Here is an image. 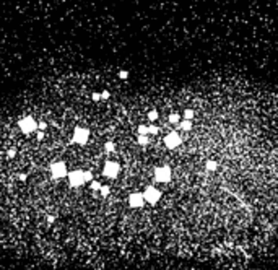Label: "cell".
<instances>
[{"instance_id":"obj_1","label":"cell","mask_w":278,"mask_h":270,"mask_svg":"<svg viewBox=\"0 0 278 270\" xmlns=\"http://www.w3.org/2000/svg\"><path fill=\"white\" fill-rule=\"evenodd\" d=\"M142 194H143L145 202L150 204V205H156L158 202L161 200V197H163V192H161L158 187H153V186H148Z\"/></svg>"},{"instance_id":"obj_2","label":"cell","mask_w":278,"mask_h":270,"mask_svg":"<svg viewBox=\"0 0 278 270\" xmlns=\"http://www.w3.org/2000/svg\"><path fill=\"white\" fill-rule=\"evenodd\" d=\"M155 181L156 182H163V184H166V182H169V181L172 179V171L169 166H160V168L155 169Z\"/></svg>"},{"instance_id":"obj_3","label":"cell","mask_w":278,"mask_h":270,"mask_svg":"<svg viewBox=\"0 0 278 270\" xmlns=\"http://www.w3.org/2000/svg\"><path fill=\"white\" fill-rule=\"evenodd\" d=\"M180 143H182V137L179 135V132H169V134L164 137V147L166 148L174 150V148H177Z\"/></svg>"},{"instance_id":"obj_4","label":"cell","mask_w":278,"mask_h":270,"mask_svg":"<svg viewBox=\"0 0 278 270\" xmlns=\"http://www.w3.org/2000/svg\"><path fill=\"white\" fill-rule=\"evenodd\" d=\"M68 172H67V166L62 161H57L50 166V176L54 179H60V177H65Z\"/></svg>"},{"instance_id":"obj_5","label":"cell","mask_w":278,"mask_h":270,"mask_svg":"<svg viewBox=\"0 0 278 270\" xmlns=\"http://www.w3.org/2000/svg\"><path fill=\"white\" fill-rule=\"evenodd\" d=\"M36 127H37V122L33 117H25L20 120V129L23 134H31V132L36 130Z\"/></svg>"},{"instance_id":"obj_6","label":"cell","mask_w":278,"mask_h":270,"mask_svg":"<svg viewBox=\"0 0 278 270\" xmlns=\"http://www.w3.org/2000/svg\"><path fill=\"white\" fill-rule=\"evenodd\" d=\"M119 172H120V166H119V163L107 161L106 166H104V176L109 177V179H114V177L119 176Z\"/></svg>"},{"instance_id":"obj_7","label":"cell","mask_w":278,"mask_h":270,"mask_svg":"<svg viewBox=\"0 0 278 270\" xmlns=\"http://www.w3.org/2000/svg\"><path fill=\"white\" fill-rule=\"evenodd\" d=\"M68 176V182L72 187H78V186L85 184V176H83V171H72L67 174Z\"/></svg>"},{"instance_id":"obj_8","label":"cell","mask_w":278,"mask_h":270,"mask_svg":"<svg viewBox=\"0 0 278 270\" xmlns=\"http://www.w3.org/2000/svg\"><path fill=\"white\" fill-rule=\"evenodd\" d=\"M72 140L78 145H85L86 142H88V130L83 129V127H77L73 130V138Z\"/></svg>"},{"instance_id":"obj_9","label":"cell","mask_w":278,"mask_h":270,"mask_svg":"<svg viewBox=\"0 0 278 270\" xmlns=\"http://www.w3.org/2000/svg\"><path fill=\"white\" fill-rule=\"evenodd\" d=\"M143 204H145V199H143V194L142 192L130 194V197H129V205H130L132 208H140V207H143Z\"/></svg>"},{"instance_id":"obj_10","label":"cell","mask_w":278,"mask_h":270,"mask_svg":"<svg viewBox=\"0 0 278 270\" xmlns=\"http://www.w3.org/2000/svg\"><path fill=\"white\" fill-rule=\"evenodd\" d=\"M137 142H138V145H148L150 143V137H148V135H140L138 134V137H137Z\"/></svg>"},{"instance_id":"obj_11","label":"cell","mask_w":278,"mask_h":270,"mask_svg":"<svg viewBox=\"0 0 278 270\" xmlns=\"http://www.w3.org/2000/svg\"><path fill=\"white\" fill-rule=\"evenodd\" d=\"M148 119H150V120H156V119H158V111L156 109H153V111H150V112H148Z\"/></svg>"},{"instance_id":"obj_12","label":"cell","mask_w":278,"mask_h":270,"mask_svg":"<svg viewBox=\"0 0 278 270\" xmlns=\"http://www.w3.org/2000/svg\"><path fill=\"white\" fill-rule=\"evenodd\" d=\"M99 192H101V195H109V192H111V189H109V186H101V189H99Z\"/></svg>"},{"instance_id":"obj_13","label":"cell","mask_w":278,"mask_h":270,"mask_svg":"<svg viewBox=\"0 0 278 270\" xmlns=\"http://www.w3.org/2000/svg\"><path fill=\"white\" fill-rule=\"evenodd\" d=\"M138 134H140V135H148V127L143 125V124H142V125H138Z\"/></svg>"},{"instance_id":"obj_14","label":"cell","mask_w":278,"mask_h":270,"mask_svg":"<svg viewBox=\"0 0 278 270\" xmlns=\"http://www.w3.org/2000/svg\"><path fill=\"white\" fill-rule=\"evenodd\" d=\"M104 148H106L107 153H112L114 152V143H112V142H107V143L104 145Z\"/></svg>"},{"instance_id":"obj_15","label":"cell","mask_w":278,"mask_h":270,"mask_svg":"<svg viewBox=\"0 0 278 270\" xmlns=\"http://www.w3.org/2000/svg\"><path fill=\"white\" fill-rule=\"evenodd\" d=\"M91 189H93V190H99V189H101V184H99L98 181H91Z\"/></svg>"},{"instance_id":"obj_16","label":"cell","mask_w":278,"mask_h":270,"mask_svg":"<svg viewBox=\"0 0 278 270\" xmlns=\"http://www.w3.org/2000/svg\"><path fill=\"white\" fill-rule=\"evenodd\" d=\"M127 77H129V72H125V70H120V72H119V78H122V80H125Z\"/></svg>"},{"instance_id":"obj_17","label":"cell","mask_w":278,"mask_h":270,"mask_svg":"<svg viewBox=\"0 0 278 270\" xmlns=\"http://www.w3.org/2000/svg\"><path fill=\"white\" fill-rule=\"evenodd\" d=\"M91 99H93V101H99V99H101V93H93L91 94Z\"/></svg>"},{"instance_id":"obj_18","label":"cell","mask_w":278,"mask_h":270,"mask_svg":"<svg viewBox=\"0 0 278 270\" xmlns=\"http://www.w3.org/2000/svg\"><path fill=\"white\" fill-rule=\"evenodd\" d=\"M15 155H17V150H15V148H13V150H8V153H7V156H8V158H13Z\"/></svg>"},{"instance_id":"obj_19","label":"cell","mask_w":278,"mask_h":270,"mask_svg":"<svg viewBox=\"0 0 278 270\" xmlns=\"http://www.w3.org/2000/svg\"><path fill=\"white\" fill-rule=\"evenodd\" d=\"M101 99H109V91H102V93H101Z\"/></svg>"},{"instance_id":"obj_20","label":"cell","mask_w":278,"mask_h":270,"mask_svg":"<svg viewBox=\"0 0 278 270\" xmlns=\"http://www.w3.org/2000/svg\"><path fill=\"white\" fill-rule=\"evenodd\" d=\"M18 179H20V181H26V174H20V176H18Z\"/></svg>"},{"instance_id":"obj_21","label":"cell","mask_w":278,"mask_h":270,"mask_svg":"<svg viewBox=\"0 0 278 270\" xmlns=\"http://www.w3.org/2000/svg\"><path fill=\"white\" fill-rule=\"evenodd\" d=\"M39 127H41V129H46V122H39Z\"/></svg>"}]
</instances>
